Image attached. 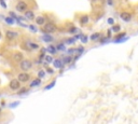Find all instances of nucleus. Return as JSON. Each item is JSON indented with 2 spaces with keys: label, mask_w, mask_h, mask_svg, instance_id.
<instances>
[{
  "label": "nucleus",
  "mask_w": 138,
  "mask_h": 124,
  "mask_svg": "<svg viewBox=\"0 0 138 124\" xmlns=\"http://www.w3.org/2000/svg\"><path fill=\"white\" fill-rule=\"evenodd\" d=\"M32 64L30 61H28V59H23V61L21 62L20 64V67L22 68V70H24V71H27V70H29L31 68Z\"/></svg>",
  "instance_id": "f257e3e1"
},
{
  "label": "nucleus",
  "mask_w": 138,
  "mask_h": 124,
  "mask_svg": "<svg viewBox=\"0 0 138 124\" xmlns=\"http://www.w3.org/2000/svg\"><path fill=\"white\" fill-rule=\"evenodd\" d=\"M9 85H10L11 90L16 91V90H18V88L21 87V81L18 79H13V80L10 81V84Z\"/></svg>",
  "instance_id": "f03ea898"
},
{
  "label": "nucleus",
  "mask_w": 138,
  "mask_h": 124,
  "mask_svg": "<svg viewBox=\"0 0 138 124\" xmlns=\"http://www.w3.org/2000/svg\"><path fill=\"white\" fill-rule=\"evenodd\" d=\"M56 26L54 25L53 23H48L47 25L44 26V29H43V30H44L45 32H48V34H51V32H55L56 31Z\"/></svg>",
  "instance_id": "7ed1b4c3"
},
{
  "label": "nucleus",
  "mask_w": 138,
  "mask_h": 124,
  "mask_svg": "<svg viewBox=\"0 0 138 124\" xmlns=\"http://www.w3.org/2000/svg\"><path fill=\"white\" fill-rule=\"evenodd\" d=\"M16 10H17L18 12H25L27 10V3L24 1H20L16 4Z\"/></svg>",
  "instance_id": "20e7f679"
},
{
  "label": "nucleus",
  "mask_w": 138,
  "mask_h": 124,
  "mask_svg": "<svg viewBox=\"0 0 138 124\" xmlns=\"http://www.w3.org/2000/svg\"><path fill=\"white\" fill-rule=\"evenodd\" d=\"M17 79L20 81H22V82H27V81L29 80V74H26V72H22V74H18Z\"/></svg>",
  "instance_id": "39448f33"
},
{
  "label": "nucleus",
  "mask_w": 138,
  "mask_h": 124,
  "mask_svg": "<svg viewBox=\"0 0 138 124\" xmlns=\"http://www.w3.org/2000/svg\"><path fill=\"white\" fill-rule=\"evenodd\" d=\"M121 18H122V21H124V22H129L132 20V15L129 14V13H127V12H123V13H121Z\"/></svg>",
  "instance_id": "423d86ee"
},
{
  "label": "nucleus",
  "mask_w": 138,
  "mask_h": 124,
  "mask_svg": "<svg viewBox=\"0 0 138 124\" xmlns=\"http://www.w3.org/2000/svg\"><path fill=\"white\" fill-rule=\"evenodd\" d=\"M25 17L27 18V20H29V21L34 20V18H35L34 12H32V11H27V10H26V12H25Z\"/></svg>",
  "instance_id": "0eeeda50"
},
{
  "label": "nucleus",
  "mask_w": 138,
  "mask_h": 124,
  "mask_svg": "<svg viewBox=\"0 0 138 124\" xmlns=\"http://www.w3.org/2000/svg\"><path fill=\"white\" fill-rule=\"evenodd\" d=\"M53 66L57 69L63 68V63H62L61 59H55V61H53Z\"/></svg>",
  "instance_id": "6e6552de"
},
{
  "label": "nucleus",
  "mask_w": 138,
  "mask_h": 124,
  "mask_svg": "<svg viewBox=\"0 0 138 124\" xmlns=\"http://www.w3.org/2000/svg\"><path fill=\"white\" fill-rule=\"evenodd\" d=\"M7 38L8 39H10V40H12V39H14V38H16L17 37V34H16V32H14V31H7Z\"/></svg>",
  "instance_id": "1a4fd4ad"
},
{
  "label": "nucleus",
  "mask_w": 138,
  "mask_h": 124,
  "mask_svg": "<svg viewBox=\"0 0 138 124\" xmlns=\"http://www.w3.org/2000/svg\"><path fill=\"white\" fill-rule=\"evenodd\" d=\"M42 39H43V41H45V42H52V41H53V37L50 36L48 32L42 37Z\"/></svg>",
  "instance_id": "9d476101"
},
{
  "label": "nucleus",
  "mask_w": 138,
  "mask_h": 124,
  "mask_svg": "<svg viewBox=\"0 0 138 124\" xmlns=\"http://www.w3.org/2000/svg\"><path fill=\"white\" fill-rule=\"evenodd\" d=\"M36 23L38 24L39 26H41L43 25V24L45 23V20H44V17H42V16H38V17H36Z\"/></svg>",
  "instance_id": "9b49d317"
},
{
  "label": "nucleus",
  "mask_w": 138,
  "mask_h": 124,
  "mask_svg": "<svg viewBox=\"0 0 138 124\" xmlns=\"http://www.w3.org/2000/svg\"><path fill=\"white\" fill-rule=\"evenodd\" d=\"M13 58H14V61H16V62H22L23 61V54L22 53H16V54H14Z\"/></svg>",
  "instance_id": "f8f14e48"
},
{
  "label": "nucleus",
  "mask_w": 138,
  "mask_h": 124,
  "mask_svg": "<svg viewBox=\"0 0 138 124\" xmlns=\"http://www.w3.org/2000/svg\"><path fill=\"white\" fill-rule=\"evenodd\" d=\"M40 83H41V80H40V78H38V79L34 80V81H32V82L30 83V86H31V87H34V86H37V85H39Z\"/></svg>",
  "instance_id": "ddd939ff"
},
{
  "label": "nucleus",
  "mask_w": 138,
  "mask_h": 124,
  "mask_svg": "<svg viewBox=\"0 0 138 124\" xmlns=\"http://www.w3.org/2000/svg\"><path fill=\"white\" fill-rule=\"evenodd\" d=\"M99 37H100V35H99L98 32H96V34H93L91 36V40H92V41H96V40L98 39Z\"/></svg>",
  "instance_id": "4468645a"
},
{
  "label": "nucleus",
  "mask_w": 138,
  "mask_h": 124,
  "mask_svg": "<svg viewBox=\"0 0 138 124\" xmlns=\"http://www.w3.org/2000/svg\"><path fill=\"white\" fill-rule=\"evenodd\" d=\"M81 24H86L88 22V15H83L82 17H81Z\"/></svg>",
  "instance_id": "2eb2a0df"
},
{
  "label": "nucleus",
  "mask_w": 138,
  "mask_h": 124,
  "mask_svg": "<svg viewBox=\"0 0 138 124\" xmlns=\"http://www.w3.org/2000/svg\"><path fill=\"white\" fill-rule=\"evenodd\" d=\"M44 61H45V63L50 64V63H52V62H53V58H52V56H51V55H47L44 57Z\"/></svg>",
  "instance_id": "dca6fc26"
},
{
  "label": "nucleus",
  "mask_w": 138,
  "mask_h": 124,
  "mask_svg": "<svg viewBox=\"0 0 138 124\" xmlns=\"http://www.w3.org/2000/svg\"><path fill=\"white\" fill-rule=\"evenodd\" d=\"M4 21H5V23L10 24V25H13V24H14V20H13V18H11V17H5Z\"/></svg>",
  "instance_id": "f3484780"
},
{
  "label": "nucleus",
  "mask_w": 138,
  "mask_h": 124,
  "mask_svg": "<svg viewBox=\"0 0 138 124\" xmlns=\"http://www.w3.org/2000/svg\"><path fill=\"white\" fill-rule=\"evenodd\" d=\"M120 28H121L120 25H114V26H113L112 28H111V30H112L113 32H119V31H120Z\"/></svg>",
  "instance_id": "a211bd4d"
},
{
  "label": "nucleus",
  "mask_w": 138,
  "mask_h": 124,
  "mask_svg": "<svg viewBox=\"0 0 138 124\" xmlns=\"http://www.w3.org/2000/svg\"><path fill=\"white\" fill-rule=\"evenodd\" d=\"M55 83H56L55 81H53L52 83H50V84H49V85H47V86H45V87H44V90H47V91H48V90H50V88H52L53 86L55 85Z\"/></svg>",
  "instance_id": "6ab92c4d"
},
{
  "label": "nucleus",
  "mask_w": 138,
  "mask_h": 124,
  "mask_svg": "<svg viewBox=\"0 0 138 124\" xmlns=\"http://www.w3.org/2000/svg\"><path fill=\"white\" fill-rule=\"evenodd\" d=\"M29 47H30L31 49H39V45L36 44V43H29Z\"/></svg>",
  "instance_id": "aec40b11"
},
{
  "label": "nucleus",
  "mask_w": 138,
  "mask_h": 124,
  "mask_svg": "<svg viewBox=\"0 0 138 124\" xmlns=\"http://www.w3.org/2000/svg\"><path fill=\"white\" fill-rule=\"evenodd\" d=\"M48 51H49L50 53H55L56 49L54 48V47H49V48H48Z\"/></svg>",
  "instance_id": "412c9836"
},
{
  "label": "nucleus",
  "mask_w": 138,
  "mask_h": 124,
  "mask_svg": "<svg viewBox=\"0 0 138 124\" xmlns=\"http://www.w3.org/2000/svg\"><path fill=\"white\" fill-rule=\"evenodd\" d=\"M44 74H45V72L43 71V70H40V71L38 72V77H39V78H43V77H44Z\"/></svg>",
  "instance_id": "4be33fe9"
},
{
  "label": "nucleus",
  "mask_w": 138,
  "mask_h": 124,
  "mask_svg": "<svg viewBox=\"0 0 138 124\" xmlns=\"http://www.w3.org/2000/svg\"><path fill=\"white\" fill-rule=\"evenodd\" d=\"M0 3H1V7L2 8H7V4H5V2H4V0H0Z\"/></svg>",
  "instance_id": "5701e85b"
},
{
  "label": "nucleus",
  "mask_w": 138,
  "mask_h": 124,
  "mask_svg": "<svg viewBox=\"0 0 138 124\" xmlns=\"http://www.w3.org/2000/svg\"><path fill=\"white\" fill-rule=\"evenodd\" d=\"M114 23V20H113V18H108V24H110V25H112V24Z\"/></svg>",
  "instance_id": "b1692460"
},
{
  "label": "nucleus",
  "mask_w": 138,
  "mask_h": 124,
  "mask_svg": "<svg viewBox=\"0 0 138 124\" xmlns=\"http://www.w3.org/2000/svg\"><path fill=\"white\" fill-rule=\"evenodd\" d=\"M81 41H82L83 43H86V42H88V39H86L85 36H83L82 38H81Z\"/></svg>",
  "instance_id": "393cba45"
},
{
  "label": "nucleus",
  "mask_w": 138,
  "mask_h": 124,
  "mask_svg": "<svg viewBox=\"0 0 138 124\" xmlns=\"http://www.w3.org/2000/svg\"><path fill=\"white\" fill-rule=\"evenodd\" d=\"M29 29H30L31 31H34V32H36V31H37V30H36V28H35V26H32V25L29 26Z\"/></svg>",
  "instance_id": "a878e982"
},
{
  "label": "nucleus",
  "mask_w": 138,
  "mask_h": 124,
  "mask_svg": "<svg viewBox=\"0 0 138 124\" xmlns=\"http://www.w3.org/2000/svg\"><path fill=\"white\" fill-rule=\"evenodd\" d=\"M18 104H20V102H18V101L14 102V104H11V105H10V108H14V106H17Z\"/></svg>",
  "instance_id": "bb28decb"
},
{
  "label": "nucleus",
  "mask_w": 138,
  "mask_h": 124,
  "mask_svg": "<svg viewBox=\"0 0 138 124\" xmlns=\"http://www.w3.org/2000/svg\"><path fill=\"white\" fill-rule=\"evenodd\" d=\"M70 61H71V58H70V57H66V58H65V61H64V63L67 64V63H69Z\"/></svg>",
  "instance_id": "cd10ccee"
},
{
  "label": "nucleus",
  "mask_w": 138,
  "mask_h": 124,
  "mask_svg": "<svg viewBox=\"0 0 138 124\" xmlns=\"http://www.w3.org/2000/svg\"><path fill=\"white\" fill-rule=\"evenodd\" d=\"M69 32H71V34H75V32H77V28H75V27H74V28L70 29Z\"/></svg>",
  "instance_id": "c85d7f7f"
},
{
  "label": "nucleus",
  "mask_w": 138,
  "mask_h": 124,
  "mask_svg": "<svg viewBox=\"0 0 138 124\" xmlns=\"http://www.w3.org/2000/svg\"><path fill=\"white\" fill-rule=\"evenodd\" d=\"M56 49H57V50H64V44H59Z\"/></svg>",
  "instance_id": "c756f323"
},
{
  "label": "nucleus",
  "mask_w": 138,
  "mask_h": 124,
  "mask_svg": "<svg viewBox=\"0 0 138 124\" xmlns=\"http://www.w3.org/2000/svg\"><path fill=\"white\" fill-rule=\"evenodd\" d=\"M22 90H23V91H21L20 93H18L20 95H22V94H24V93H26V92H27V88H22Z\"/></svg>",
  "instance_id": "7c9ffc66"
},
{
  "label": "nucleus",
  "mask_w": 138,
  "mask_h": 124,
  "mask_svg": "<svg viewBox=\"0 0 138 124\" xmlns=\"http://www.w3.org/2000/svg\"><path fill=\"white\" fill-rule=\"evenodd\" d=\"M75 41V38H72V39H70V40H67V43H72Z\"/></svg>",
  "instance_id": "2f4dec72"
},
{
  "label": "nucleus",
  "mask_w": 138,
  "mask_h": 124,
  "mask_svg": "<svg viewBox=\"0 0 138 124\" xmlns=\"http://www.w3.org/2000/svg\"><path fill=\"white\" fill-rule=\"evenodd\" d=\"M47 72H49L50 74H53V70L51 69V68H48V69H47Z\"/></svg>",
  "instance_id": "473e14b6"
},
{
  "label": "nucleus",
  "mask_w": 138,
  "mask_h": 124,
  "mask_svg": "<svg viewBox=\"0 0 138 124\" xmlns=\"http://www.w3.org/2000/svg\"><path fill=\"white\" fill-rule=\"evenodd\" d=\"M122 37H125V34H121V35H119V36L117 37L118 39H120V38H122Z\"/></svg>",
  "instance_id": "72a5a7b5"
},
{
  "label": "nucleus",
  "mask_w": 138,
  "mask_h": 124,
  "mask_svg": "<svg viewBox=\"0 0 138 124\" xmlns=\"http://www.w3.org/2000/svg\"><path fill=\"white\" fill-rule=\"evenodd\" d=\"M107 3L109 4V5H112L113 3H112V0H107Z\"/></svg>",
  "instance_id": "f704fd0d"
},
{
  "label": "nucleus",
  "mask_w": 138,
  "mask_h": 124,
  "mask_svg": "<svg viewBox=\"0 0 138 124\" xmlns=\"http://www.w3.org/2000/svg\"><path fill=\"white\" fill-rule=\"evenodd\" d=\"M75 51H77V50H75V49H70V50H69V53H75Z\"/></svg>",
  "instance_id": "c9c22d12"
},
{
  "label": "nucleus",
  "mask_w": 138,
  "mask_h": 124,
  "mask_svg": "<svg viewBox=\"0 0 138 124\" xmlns=\"http://www.w3.org/2000/svg\"><path fill=\"white\" fill-rule=\"evenodd\" d=\"M0 38H1V35H0Z\"/></svg>",
  "instance_id": "e433bc0d"
}]
</instances>
